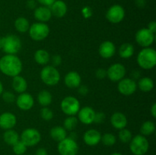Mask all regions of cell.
Segmentation results:
<instances>
[{"label":"cell","mask_w":156,"mask_h":155,"mask_svg":"<svg viewBox=\"0 0 156 155\" xmlns=\"http://www.w3.org/2000/svg\"><path fill=\"white\" fill-rule=\"evenodd\" d=\"M137 88L143 92H149L154 88V81L151 78L143 77L139 79Z\"/></svg>","instance_id":"484cf974"},{"label":"cell","mask_w":156,"mask_h":155,"mask_svg":"<svg viewBox=\"0 0 156 155\" xmlns=\"http://www.w3.org/2000/svg\"><path fill=\"white\" fill-rule=\"evenodd\" d=\"M150 113L154 119L156 118V103H154L150 109Z\"/></svg>","instance_id":"c3c4849f"},{"label":"cell","mask_w":156,"mask_h":155,"mask_svg":"<svg viewBox=\"0 0 156 155\" xmlns=\"http://www.w3.org/2000/svg\"><path fill=\"white\" fill-rule=\"evenodd\" d=\"M101 134L98 130L91 129L87 130L83 135V141L88 146H96L101 142Z\"/></svg>","instance_id":"2e32d148"},{"label":"cell","mask_w":156,"mask_h":155,"mask_svg":"<svg viewBox=\"0 0 156 155\" xmlns=\"http://www.w3.org/2000/svg\"><path fill=\"white\" fill-rule=\"evenodd\" d=\"M27 147L21 141H18L15 143L14 145H12V150L15 154L16 155H23L25 153L26 150H27Z\"/></svg>","instance_id":"e575fe53"},{"label":"cell","mask_w":156,"mask_h":155,"mask_svg":"<svg viewBox=\"0 0 156 155\" xmlns=\"http://www.w3.org/2000/svg\"><path fill=\"white\" fill-rule=\"evenodd\" d=\"M0 50H2V37H0Z\"/></svg>","instance_id":"f5cc1de1"},{"label":"cell","mask_w":156,"mask_h":155,"mask_svg":"<svg viewBox=\"0 0 156 155\" xmlns=\"http://www.w3.org/2000/svg\"><path fill=\"white\" fill-rule=\"evenodd\" d=\"M22 43L18 36L8 34L2 37V50L6 54L16 55L21 50Z\"/></svg>","instance_id":"3957f363"},{"label":"cell","mask_w":156,"mask_h":155,"mask_svg":"<svg viewBox=\"0 0 156 155\" xmlns=\"http://www.w3.org/2000/svg\"><path fill=\"white\" fill-rule=\"evenodd\" d=\"M3 140L8 145L12 146L19 141L20 136L18 132L13 129H8L3 134Z\"/></svg>","instance_id":"4316f807"},{"label":"cell","mask_w":156,"mask_h":155,"mask_svg":"<svg viewBox=\"0 0 156 155\" xmlns=\"http://www.w3.org/2000/svg\"><path fill=\"white\" fill-rule=\"evenodd\" d=\"M136 5L139 8H144L146 5V0H136Z\"/></svg>","instance_id":"7dc6e473"},{"label":"cell","mask_w":156,"mask_h":155,"mask_svg":"<svg viewBox=\"0 0 156 155\" xmlns=\"http://www.w3.org/2000/svg\"><path fill=\"white\" fill-rule=\"evenodd\" d=\"M129 150L133 155H145L149 148V143L146 136L137 135L129 141Z\"/></svg>","instance_id":"5b68a950"},{"label":"cell","mask_w":156,"mask_h":155,"mask_svg":"<svg viewBox=\"0 0 156 155\" xmlns=\"http://www.w3.org/2000/svg\"><path fill=\"white\" fill-rule=\"evenodd\" d=\"M35 155H48V152L44 147H40L36 150Z\"/></svg>","instance_id":"bcb514c9"},{"label":"cell","mask_w":156,"mask_h":155,"mask_svg":"<svg viewBox=\"0 0 156 155\" xmlns=\"http://www.w3.org/2000/svg\"><path fill=\"white\" fill-rule=\"evenodd\" d=\"M82 14L85 18H91L93 14L92 9L90 7H88V6H85V7H84L82 9Z\"/></svg>","instance_id":"60d3db41"},{"label":"cell","mask_w":156,"mask_h":155,"mask_svg":"<svg viewBox=\"0 0 156 155\" xmlns=\"http://www.w3.org/2000/svg\"><path fill=\"white\" fill-rule=\"evenodd\" d=\"M134 52H135V49L133 44L129 43H124L120 46L118 53L120 57L126 59L133 56Z\"/></svg>","instance_id":"83f0119b"},{"label":"cell","mask_w":156,"mask_h":155,"mask_svg":"<svg viewBox=\"0 0 156 155\" xmlns=\"http://www.w3.org/2000/svg\"><path fill=\"white\" fill-rule=\"evenodd\" d=\"M126 70L121 63H114L110 65L107 70V77L114 82H118L126 75Z\"/></svg>","instance_id":"7c38bea8"},{"label":"cell","mask_w":156,"mask_h":155,"mask_svg":"<svg viewBox=\"0 0 156 155\" xmlns=\"http://www.w3.org/2000/svg\"><path fill=\"white\" fill-rule=\"evenodd\" d=\"M115 44L110 40L104 41L101 43L98 48V53L103 59H110L115 55Z\"/></svg>","instance_id":"e0dca14e"},{"label":"cell","mask_w":156,"mask_h":155,"mask_svg":"<svg viewBox=\"0 0 156 155\" xmlns=\"http://www.w3.org/2000/svg\"><path fill=\"white\" fill-rule=\"evenodd\" d=\"M52 15L57 18H62L66 15L68 7L66 3L62 0H56L50 6Z\"/></svg>","instance_id":"d6986e66"},{"label":"cell","mask_w":156,"mask_h":155,"mask_svg":"<svg viewBox=\"0 0 156 155\" xmlns=\"http://www.w3.org/2000/svg\"><path fill=\"white\" fill-rule=\"evenodd\" d=\"M23 155H30V154H23Z\"/></svg>","instance_id":"db71d44e"},{"label":"cell","mask_w":156,"mask_h":155,"mask_svg":"<svg viewBox=\"0 0 156 155\" xmlns=\"http://www.w3.org/2000/svg\"><path fill=\"white\" fill-rule=\"evenodd\" d=\"M22 62L16 55L5 54L0 59V71L9 77L19 75L22 71Z\"/></svg>","instance_id":"6da1fadb"},{"label":"cell","mask_w":156,"mask_h":155,"mask_svg":"<svg viewBox=\"0 0 156 155\" xmlns=\"http://www.w3.org/2000/svg\"><path fill=\"white\" fill-rule=\"evenodd\" d=\"M78 92H79L80 95L86 96L88 94V92H89V89H88V88L86 85L80 84L78 87Z\"/></svg>","instance_id":"b9f144b4"},{"label":"cell","mask_w":156,"mask_h":155,"mask_svg":"<svg viewBox=\"0 0 156 155\" xmlns=\"http://www.w3.org/2000/svg\"><path fill=\"white\" fill-rule=\"evenodd\" d=\"M17 123L15 114L10 112H5L0 115V128L5 130L12 129Z\"/></svg>","instance_id":"ac0fdd59"},{"label":"cell","mask_w":156,"mask_h":155,"mask_svg":"<svg viewBox=\"0 0 156 155\" xmlns=\"http://www.w3.org/2000/svg\"><path fill=\"white\" fill-rule=\"evenodd\" d=\"M117 90L124 96H130L137 90V83L130 78H123L117 84Z\"/></svg>","instance_id":"4fadbf2b"},{"label":"cell","mask_w":156,"mask_h":155,"mask_svg":"<svg viewBox=\"0 0 156 155\" xmlns=\"http://www.w3.org/2000/svg\"><path fill=\"white\" fill-rule=\"evenodd\" d=\"M14 26L17 31L19 33H26L28 31L30 27L29 21L24 17H18L14 22Z\"/></svg>","instance_id":"f546056e"},{"label":"cell","mask_w":156,"mask_h":155,"mask_svg":"<svg viewBox=\"0 0 156 155\" xmlns=\"http://www.w3.org/2000/svg\"><path fill=\"white\" fill-rule=\"evenodd\" d=\"M0 24H1V22H0Z\"/></svg>","instance_id":"11a10c76"},{"label":"cell","mask_w":156,"mask_h":155,"mask_svg":"<svg viewBox=\"0 0 156 155\" xmlns=\"http://www.w3.org/2000/svg\"><path fill=\"white\" fill-rule=\"evenodd\" d=\"M60 107L62 112L66 115H76L80 109V103L76 97L73 96H67L61 101Z\"/></svg>","instance_id":"52a82bcc"},{"label":"cell","mask_w":156,"mask_h":155,"mask_svg":"<svg viewBox=\"0 0 156 155\" xmlns=\"http://www.w3.org/2000/svg\"><path fill=\"white\" fill-rule=\"evenodd\" d=\"M128 123L127 118L121 112H115L111 116V124L114 129H123L126 127Z\"/></svg>","instance_id":"44dd1931"},{"label":"cell","mask_w":156,"mask_h":155,"mask_svg":"<svg viewBox=\"0 0 156 155\" xmlns=\"http://www.w3.org/2000/svg\"><path fill=\"white\" fill-rule=\"evenodd\" d=\"M20 140L27 147H33L39 144L41 140V132L34 128L26 129L21 132L20 135Z\"/></svg>","instance_id":"ba28073f"},{"label":"cell","mask_w":156,"mask_h":155,"mask_svg":"<svg viewBox=\"0 0 156 155\" xmlns=\"http://www.w3.org/2000/svg\"><path fill=\"white\" fill-rule=\"evenodd\" d=\"M41 79L47 86H55L60 81V73L56 67L53 65H46L40 73Z\"/></svg>","instance_id":"277c9868"},{"label":"cell","mask_w":156,"mask_h":155,"mask_svg":"<svg viewBox=\"0 0 156 155\" xmlns=\"http://www.w3.org/2000/svg\"><path fill=\"white\" fill-rule=\"evenodd\" d=\"M118 138L122 143L127 144V143H129V141H131L133 138L132 132H130V130L126 129V128L120 129L118 133Z\"/></svg>","instance_id":"d6a6232c"},{"label":"cell","mask_w":156,"mask_h":155,"mask_svg":"<svg viewBox=\"0 0 156 155\" xmlns=\"http://www.w3.org/2000/svg\"><path fill=\"white\" fill-rule=\"evenodd\" d=\"M95 111L91 106H84L80 108L78 112V120L85 125H90L94 122Z\"/></svg>","instance_id":"5bb4252c"},{"label":"cell","mask_w":156,"mask_h":155,"mask_svg":"<svg viewBox=\"0 0 156 155\" xmlns=\"http://www.w3.org/2000/svg\"><path fill=\"white\" fill-rule=\"evenodd\" d=\"M78 122H79V120H78L77 117H76V115H69L65 119L62 127L66 131L72 132L78 126Z\"/></svg>","instance_id":"1f68e13d"},{"label":"cell","mask_w":156,"mask_h":155,"mask_svg":"<svg viewBox=\"0 0 156 155\" xmlns=\"http://www.w3.org/2000/svg\"><path fill=\"white\" fill-rule=\"evenodd\" d=\"M125 15H126V12L123 6L115 4L111 5L108 9L105 16L109 22L112 24H119L124 19Z\"/></svg>","instance_id":"8fae6325"},{"label":"cell","mask_w":156,"mask_h":155,"mask_svg":"<svg viewBox=\"0 0 156 155\" xmlns=\"http://www.w3.org/2000/svg\"><path fill=\"white\" fill-rule=\"evenodd\" d=\"M140 71H133L131 73V76H132V79H140Z\"/></svg>","instance_id":"681fc988"},{"label":"cell","mask_w":156,"mask_h":155,"mask_svg":"<svg viewBox=\"0 0 156 155\" xmlns=\"http://www.w3.org/2000/svg\"><path fill=\"white\" fill-rule=\"evenodd\" d=\"M64 83L69 88H77L82 83V78L77 71H70L64 78Z\"/></svg>","instance_id":"7402d4cb"},{"label":"cell","mask_w":156,"mask_h":155,"mask_svg":"<svg viewBox=\"0 0 156 155\" xmlns=\"http://www.w3.org/2000/svg\"><path fill=\"white\" fill-rule=\"evenodd\" d=\"M147 28L149 29L151 32H152V33H155V32H156V22L155 21H150V22L148 24Z\"/></svg>","instance_id":"ee69618b"},{"label":"cell","mask_w":156,"mask_h":155,"mask_svg":"<svg viewBox=\"0 0 156 155\" xmlns=\"http://www.w3.org/2000/svg\"><path fill=\"white\" fill-rule=\"evenodd\" d=\"M40 115H41V118L45 121H50L53 118L54 114L50 108H48L47 106H44L41 109Z\"/></svg>","instance_id":"d590c367"},{"label":"cell","mask_w":156,"mask_h":155,"mask_svg":"<svg viewBox=\"0 0 156 155\" xmlns=\"http://www.w3.org/2000/svg\"><path fill=\"white\" fill-rule=\"evenodd\" d=\"M136 61L143 69H152L156 65V51L151 47L142 49L137 55Z\"/></svg>","instance_id":"7a4b0ae2"},{"label":"cell","mask_w":156,"mask_h":155,"mask_svg":"<svg viewBox=\"0 0 156 155\" xmlns=\"http://www.w3.org/2000/svg\"><path fill=\"white\" fill-rule=\"evenodd\" d=\"M58 143L57 150L60 155H77L79 145L75 139L66 137L65 139Z\"/></svg>","instance_id":"9c48e42d"},{"label":"cell","mask_w":156,"mask_h":155,"mask_svg":"<svg viewBox=\"0 0 156 155\" xmlns=\"http://www.w3.org/2000/svg\"><path fill=\"white\" fill-rule=\"evenodd\" d=\"M1 96L2 97L3 100L7 103H12L16 100L15 95L11 91H3Z\"/></svg>","instance_id":"8d00e7d4"},{"label":"cell","mask_w":156,"mask_h":155,"mask_svg":"<svg viewBox=\"0 0 156 155\" xmlns=\"http://www.w3.org/2000/svg\"><path fill=\"white\" fill-rule=\"evenodd\" d=\"M50 61H51V65H53V66L56 68V67L60 65L61 63H62V57L59 55H53L52 57H50Z\"/></svg>","instance_id":"74e56055"},{"label":"cell","mask_w":156,"mask_h":155,"mask_svg":"<svg viewBox=\"0 0 156 155\" xmlns=\"http://www.w3.org/2000/svg\"><path fill=\"white\" fill-rule=\"evenodd\" d=\"M95 76L99 80H103L107 78V70L103 68H98L95 71Z\"/></svg>","instance_id":"f35d334b"},{"label":"cell","mask_w":156,"mask_h":155,"mask_svg":"<svg viewBox=\"0 0 156 155\" xmlns=\"http://www.w3.org/2000/svg\"><path fill=\"white\" fill-rule=\"evenodd\" d=\"M52 13L50 7L41 5L37 7L34 11V17L37 22L46 23L50 21L52 18Z\"/></svg>","instance_id":"ffe728a7"},{"label":"cell","mask_w":156,"mask_h":155,"mask_svg":"<svg viewBox=\"0 0 156 155\" xmlns=\"http://www.w3.org/2000/svg\"><path fill=\"white\" fill-rule=\"evenodd\" d=\"M52 100H53V96L51 93L47 90H43L37 94V102L43 107L48 106L49 105L51 104Z\"/></svg>","instance_id":"f1b7e54d"},{"label":"cell","mask_w":156,"mask_h":155,"mask_svg":"<svg viewBox=\"0 0 156 155\" xmlns=\"http://www.w3.org/2000/svg\"><path fill=\"white\" fill-rule=\"evenodd\" d=\"M3 91H4V88H3L2 83L1 81H0V96L2 95V94L3 93Z\"/></svg>","instance_id":"f907efd6"},{"label":"cell","mask_w":156,"mask_h":155,"mask_svg":"<svg viewBox=\"0 0 156 155\" xmlns=\"http://www.w3.org/2000/svg\"><path fill=\"white\" fill-rule=\"evenodd\" d=\"M34 61L38 65H46L47 64H48V62L50 60V53L47 50L40 49V50H37L34 53Z\"/></svg>","instance_id":"cb8c5ba5"},{"label":"cell","mask_w":156,"mask_h":155,"mask_svg":"<svg viewBox=\"0 0 156 155\" xmlns=\"http://www.w3.org/2000/svg\"><path fill=\"white\" fill-rule=\"evenodd\" d=\"M101 141L103 143L104 145L111 147V146L114 145L116 144V142H117V138L112 133H105L103 135H101Z\"/></svg>","instance_id":"836d02e7"},{"label":"cell","mask_w":156,"mask_h":155,"mask_svg":"<svg viewBox=\"0 0 156 155\" xmlns=\"http://www.w3.org/2000/svg\"><path fill=\"white\" fill-rule=\"evenodd\" d=\"M36 0H27V7L30 9H36L37 6V2Z\"/></svg>","instance_id":"f6af8a7d"},{"label":"cell","mask_w":156,"mask_h":155,"mask_svg":"<svg viewBox=\"0 0 156 155\" xmlns=\"http://www.w3.org/2000/svg\"><path fill=\"white\" fill-rule=\"evenodd\" d=\"M29 35L34 41H41L48 36L50 33V27L46 23L35 22L30 25Z\"/></svg>","instance_id":"8992f818"},{"label":"cell","mask_w":156,"mask_h":155,"mask_svg":"<svg viewBox=\"0 0 156 155\" xmlns=\"http://www.w3.org/2000/svg\"><path fill=\"white\" fill-rule=\"evenodd\" d=\"M50 135L52 139L59 142L67 137V131L62 126H55L50 129Z\"/></svg>","instance_id":"d4e9b609"},{"label":"cell","mask_w":156,"mask_h":155,"mask_svg":"<svg viewBox=\"0 0 156 155\" xmlns=\"http://www.w3.org/2000/svg\"><path fill=\"white\" fill-rule=\"evenodd\" d=\"M111 155H123V154H122V153H118V152H114V153H111Z\"/></svg>","instance_id":"816d5d0a"},{"label":"cell","mask_w":156,"mask_h":155,"mask_svg":"<svg viewBox=\"0 0 156 155\" xmlns=\"http://www.w3.org/2000/svg\"><path fill=\"white\" fill-rule=\"evenodd\" d=\"M16 104L20 109L24 111L30 110L34 104L33 96L28 93H21L16 99Z\"/></svg>","instance_id":"9a60e30c"},{"label":"cell","mask_w":156,"mask_h":155,"mask_svg":"<svg viewBox=\"0 0 156 155\" xmlns=\"http://www.w3.org/2000/svg\"><path fill=\"white\" fill-rule=\"evenodd\" d=\"M38 3L41 5L47 6V7H50L56 0H36Z\"/></svg>","instance_id":"7bdbcfd3"},{"label":"cell","mask_w":156,"mask_h":155,"mask_svg":"<svg viewBox=\"0 0 156 155\" xmlns=\"http://www.w3.org/2000/svg\"><path fill=\"white\" fill-rule=\"evenodd\" d=\"M155 132V124L152 121L147 120L142 124L140 128V132L142 135L149 136Z\"/></svg>","instance_id":"4dcf8cb0"},{"label":"cell","mask_w":156,"mask_h":155,"mask_svg":"<svg viewBox=\"0 0 156 155\" xmlns=\"http://www.w3.org/2000/svg\"><path fill=\"white\" fill-rule=\"evenodd\" d=\"M105 119V114L103 112H95V116H94V122L95 123H102L104 122Z\"/></svg>","instance_id":"ab89813d"},{"label":"cell","mask_w":156,"mask_h":155,"mask_svg":"<svg viewBox=\"0 0 156 155\" xmlns=\"http://www.w3.org/2000/svg\"><path fill=\"white\" fill-rule=\"evenodd\" d=\"M135 40L140 46L143 48L150 47L155 41V33L151 32L147 27H143L136 33Z\"/></svg>","instance_id":"30bf717a"},{"label":"cell","mask_w":156,"mask_h":155,"mask_svg":"<svg viewBox=\"0 0 156 155\" xmlns=\"http://www.w3.org/2000/svg\"><path fill=\"white\" fill-rule=\"evenodd\" d=\"M12 88L15 92L18 94H21L27 91V82L24 77L17 75L13 77L12 79Z\"/></svg>","instance_id":"603a6c76"}]
</instances>
